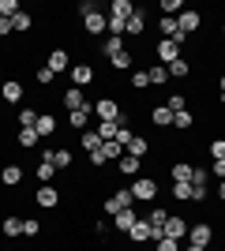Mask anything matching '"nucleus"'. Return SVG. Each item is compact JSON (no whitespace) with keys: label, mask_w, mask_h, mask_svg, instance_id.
Returning a JSON list of instances; mask_svg holds the SVG:
<instances>
[{"label":"nucleus","mask_w":225,"mask_h":251,"mask_svg":"<svg viewBox=\"0 0 225 251\" xmlns=\"http://www.w3.org/2000/svg\"><path fill=\"white\" fill-rule=\"evenodd\" d=\"M120 49H124V38H105V45H101V52H105V56H117Z\"/></svg>","instance_id":"nucleus-38"},{"label":"nucleus","mask_w":225,"mask_h":251,"mask_svg":"<svg viewBox=\"0 0 225 251\" xmlns=\"http://www.w3.org/2000/svg\"><path fill=\"white\" fill-rule=\"evenodd\" d=\"M79 135H83V150H86V154H98V147H101L98 131H90V127H86V131H79Z\"/></svg>","instance_id":"nucleus-31"},{"label":"nucleus","mask_w":225,"mask_h":251,"mask_svg":"<svg viewBox=\"0 0 225 251\" xmlns=\"http://www.w3.org/2000/svg\"><path fill=\"white\" fill-rule=\"evenodd\" d=\"M210 161H225V139H214V143H210Z\"/></svg>","instance_id":"nucleus-41"},{"label":"nucleus","mask_w":225,"mask_h":251,"mask_svg":"<svg viewBox=\"0 0 225 251\" xmlns=\"http://www.w3.org/2000/svg\"><path fill=\"white\" fill-rule=\"evenodd\" d=\"M184 251H206V248H195V244H188V248H184Z\"/></svg>","instance_id":"nucleus-53"},{"label":"nucleus","mask_w":225,"mask_h":251,"mask_svg":"<svg viewBox=\"0 0 225 251\" xmlns=\"http://www.w3.org/2000/svg\"><path fill=\"white\" fill-rule=\"evenodd\" d=\"M188 75H192V64L184 60V56L169 64V79H188Z\"/></svg>","instance_id":"nucleus-28"},{"label":"nucleus","mask_w":225,"mask_h":251,"mask_svg":"<svg viewBox=\"0 0 225 251\" xmlns=\"http://www.w3.org/2000/svg\"><path fill=\"white\" fill-rule=\"evenodd\" d=\"M79 11H83V15H90V11H98V4H94V0H83V4H79Z\"/></svg>","instance_id":"nucleus-49"},{"label":"nucleus","mask_w":225,"mask_h":251,"mask_svg":"<svg viewBox=\"0 0 225 251\" xmlns=\"http://www.w3.org/2000/svg\"><path fill=\"white\" fill-rule=\"evenodd\" d=\"M143 30H147V15L135 8V15H131L128 26H124V38H143Z\"/></svg>","instance_id":"nucleus-17"},{"label":"nucleus","mask_w":225,"mask_h":251,"mask_svg":"<svg viewBox=\"0 0 225 251\" xmlns=\"http://www.w3.org/2000/svg\"><path fill=\"white\" fill-rule=\"evenodd\" d=\"M105 26H109V15H105V11H90V15H83V30L90 34V38L105 34Z\"/></svg>","instance_id":"nucleus-8"},{"label":"nucleus","mask_w":225,"mask_h":251,"mask_svg":"<svg viewBox=\"0 0 225 251\" xmlns=\"http://www.w3.org/2000/svg\"><path fill=\"white\" fill-rule=\"evenodd\" d=\"M0 232H4L8 240H15V236H23V218H4V225H0Z\"/></svg>","instance_id":"nucleus-25"},{"label":"nucleus","mask_w":225,"mask_h":251,"mask_svg":"<svg viewBox=\"0 0 225 251\" xmlns=\"http://www.w3.org/2000/svg\"><path fill=\"white\" fill-rule=\"evenodd\" d=\"M199 26H203V15H199V11H180V15H176V30L188 34V38H192Z\"/></svg>","instance_id":"nucleus-9"},{"label":"nucleus","mask_w":225,"mask_h":251,"mask_svg":"<svg viewBox=\"0 0 225 251\" xmlns=\"http://www.w3.org/2000/svg\"><path fill=\"white\" fill-rule=\"evenodd\" d=\"M34 131H38V135H53V131H56V116L42 113V116H38V124H34Z\"/></svg>","instance_id":"nucleus-24"},{"label":"nucleus","mask_w":225,"mask_h":251,"mask_svg":"<svg viewBox=\"0 0 225 251\" xmlns=\"http://www.w3.org/2000/svg\"><path fill=\"white\" fill-rule=\"evenodd\" d=\"M210 240H214V229H210L206 221L188 225V244H195V248H210Z\"/></svg>","instance_id":"nucleus-4"},{"label":"nucleus","mask_w":225,"mask_h":251,"mask_svg":"<svg viewBox=\"0 0 225 251\" xmlns=\"http://www.w3.org/2000/svg\"><path fill=\"white\" fill-rule=\"evenodd\" d=\"M154 248H158V251H180V240H169V236H161Z\"/></svg>","instance_id":"nucleus-47"},{"label":"nucleus","mask_w":225,"mask_h":251,"mask_svg":"<svg viewBox=\"0 0 225 251\" xmlns=\"http://www.w3.org/2000/svg\"><path fill=\"white\" fill-rule=\"evenodd\" d=\"M222 34H225V23H222Z\"/></svg>","instance_id":"nucleus-54"},{"label":"nucleus","mask_w":225,"mask_h":251,"mask_svg":"<svg viewBox=\"0 0 225 251\" xmlns=\"http://www.w3.org/2000/svg\"><path fill=\"white\" fill-rule=\"evenodd\" d=\"M109 60H113V68H120V72H128V68H131V52H128V49H120L117 56H109Z\"/></svg>","instance_id":"nucleus-36"},{"label":"nucleus","mask_w":225,"mask_h":251,"mask_svg":"<svg viewBox=\"0 0 225 251\" xmlns=\"http://www.w3.org/2000/svg\"><path fill=\"white\" fill-rule=\"evenodd\" d=\"M53 165L56 169H68V165H72V150H56V154H53Z\"/></svg>","instance_id":"nucleus-43"},{"label":"nucleus","mask_w":225,"mask_h":251,"mask_svg":"<svg viewBox=\"0 0 225 251\" xmlns=\"http://www.w3.org/2000/svg\"><path fill=\"white\" fill-rule=\"evenodd\" d=\"M34 79H38V83H42V86H49V83H53V79H56V75H53V72H49V68H45V64H42V68L34 72Z\"/></svg>","instance_id":"nucleus-45"},{"label":"nucleus","mask_w":225,"mask_h":251,"mask_svg":"<svg viewBox=\"0 0 225 251\" xmlns=\"http://www.w3.org/2000/svg\"><path fill=\"white\" fill-rule=\"evenodd\" d=\"M38 232H42L38 221H34V218H23V236H38Z\"/></svg>","instance_id":"nucleus-44"},{"label":"nucleus","mask_w":225,"mask_h":251,"mask_svg":"<svg viewBox=\"0 0 225 251\" xmlns=\"http://www.w3.org/2000/svg\"><path fill=\"white\" fill-rule=\"evenodd\" d=\"M38 139H42V135H38L34 127H19V147L23 150H34V147H38Z\"/></svg>","instance_id":"nucleus-29"},{"label":"nucleus","mask_w":225,"mask_h":251,"mask_svg":"<svg viewBox=\"0 0 225 251\" xmlns=\"http://www.w3.org/2000/svg\"><path fill=\"white\" fill-rule=\"evenodd\" d=\"M210 173H214L218 180H225V161H214V165H210Z\"/></svg>","instance_id":"nucleus-48"},{"label":"nucleus","mask_w":225,"mask_h":251,"mask_svg":"<svg viewBox=\"0 0 225 251\" xmlns=\"http://www.w3.org/2000/svg\"><path fill=\"white\" fill-rule=\"evenodd\" d=\"M218 101L225 105V72H222V79H218Z\"/></svg>","instance_id":"nucleus-51"},{"label":"nucleus","mask_w":225,"mask_h":251,"mask_svg":"<svg viewBox=\"0 0 225 251\" xmlns=\"http://www.w3.org/2000/svg\"><path fill=\"white\" fill-rule=\"evenodd\" d=\"M120 157H124V147L113 139V143H101L98 154H90V161H94V165H105V161H120Z\"/></svg>","instance_id":"nucleus-6"},{"label":"nucleus","mask_w":225,"mask_h":251,"mask_svg":"<svg viewBox=\"0 0 225 251\" xmlns=\"http://www.w3.org/2000/svg\"><path fill=\"white\" fill-rule=\"evenodd\" d=\"M192 124H195V116L188 113V109H184V113H173V127H176V131H188Z\"/></svg>","instance_id":"nucleus-33"},{"label":"nucleus","mask_w":225,"mask_h":251,"mask_svg":"<svg viewBox=\"0 0 225 251\" xmlns=\"http://www.w3.org/2000/svg\"><path fill=\"white\" fill-rule=\"evenodd\" d=\"M53 173H56L53 161H42V165H38V180H42V184H49V180H53Z\"/></svg>","instance_id":"nucleus-40"},{"label":"nucleus","mask_w":225,"mask_h":251,"mask_svg":"<svg viewBox=\"0 0 225 251\" xmlns=\"http://www.w3.org/2000/svg\"><path fill=\"white\" fill-rule=\"evenodd\" d=\"M131 86H135V90H147V86H150V75L147 72H135V75H131Z\"/></svg>","instance_id":"nucleus-46"},{"label":"nucleus","mask_w":225,"mask_h":251,"mask_svg":"<svg viewBox=\"0 0 225 251\" xmlns=\"http://www.w3.org/2000/svg\"><path fill=\"white\" fill-rule=\"evenodd\" d=\"M19 0H0V19H15V15H19Z\"/></svg>","instance_id":"nucleus-35"},{"label":"nucleus","mask_w":225,"mask_h":251,"mask_svg":"<svg viewBox=\"0 0 225 251\" xmlns=\"http://www.w3.org/2000/svg\"><path fill=\"white\" fill-rule=\"evenodd\" d=\"M135 221H139V214H135V206H128V210H120V214H113V229H117V232H124V236H128V232H131V225H135Z\"/></svg>","instance_id":"nucleus-11"},{"label":"nucleus","mask_w":225,"mask_h":251,"mask_svg":"<svg viewBox=\"0 0 225 251\" xmlns=\"http://www.w3.org/2000/svg\"><path fill=\"white\" fill-rule=\"evenodd\" d=\"M165 105H169L173 113H184V109H188V98H184V94H169V98H165Z\"/></svg>","instance_id":"nucleus-39"},{"label":"nucleus","mask_w":225,"mask_h":251,"mask_svg":"<svg viewBox=\"0 0 225 251\" xmlns=\"http://www.w3.org/2000/svg\"><path fill=\"white\" fill-rule=\"evenodd\" d=\"M192 173L195 169L188 161H173V184H192Z\"/></svg>","instance_id":"nucleus-22"},{"label":"nucleus","mask_w":225,"mask_h":251,"mask_svg":"<svg viewBox=\"0 0 225 251\" xmlns=\"http://www.w3.org/2000/svg\"><path fill=\"white\" fill-rule=\"evenodd\" d=\"M38 116H42L38 109H26V105H23V109H19V127H34V124H38Z\"/></svg>","instance_id":"nucleus-34"},{"label":"nucleus","mask_w":225,"mask_h":251,"mask_svg":"<svg viewBox=\"0 0 225 251\" xmlns=\"http://www.w3.org/2000/svg\"><path fill=\"white\" fill-rule=\"evenodd\" d=\"M86 83H94V68H90V64H72V86L83 90Z\"/></svg>","instance_id":"nucleus-14"},{"label":"nucleus","mask_w":225,"mask_h":251,"mask_svg":"<svg viewBox=\"0 0 225 251\" xmlns=\"http://www.w3.org/2000/svg\"><path fill=\"white\" fill-rule=\"evenodd\" d=\"M64 109H68V113L86 109V98H83V90H79V86H68V90H64Z\"/></svg>","instance_id":"nucleus-16"},{"label":"nucleus","mask_w":225,"mask_h":251,"mask_svg":"<svg viewBox=\"0 0 225 251\" xmlns=\"http://www.w3.org/2000/svg\"><path fill=\"white\" fill-rule=\"evenodd\" d=\"M90 113H94V105H86V109H79V113H68V124H72L75 131H86V124H90Z\"/></svg>","instance_id":"nucleus-20"},{"label":"nucleus","mask_w":225,"mask_h":251,"mask_svg":"<svg viewBox=\"0 0 225 251\" xmlns=\"http://www.w3.org/2000/svg\"><path fill=\"white\" fill-rule=\"evenodd\" d=\"M45 68H49V72H72V56H68L64 49H53L49 52V56H45Z\"/></svg>","instance_id":"nucleus-10"},{"label":"nucleus","mask_w":225,"mask_h":251,"mask_svg":"<svg viewBox=\"0 0 225 251\" xmlns=\"http://www.w3.org/2000/svg\"><path fill=\"white\" fill-rule=\"evenodd\" d=\"M0 98L8 105H19L23 101V83L19 79H4V83H0Z\"/></svg>","instance_id":"nucleus-12"},{"label":"nucleus","mask_w":225,"mask_h":251,"mask_svg":"<svg viewBox=\"0 0 225 251\" xmlns=\"http://www.w3.org/2000/svg\"><path fill=\"white\" fill-rule=\"evenodd\" d=\"M34 202H38V206H45V210H53L56 202H60V191H56L53 184H42V188H38V195H34Z\"/></svg>","instance_id":"nucleus-13"},{"label":"nucleus","mask_w":225,"mask_h":251,"mask_svg":"<svg viewBox=\"0 0 225 251\" xmlns=\"http://www.w3.org/2000/svg\"><path fill=\"white\" fill-rule=\"evenodd\" d=\"M147 75H150V86H165V83H169V68H161V64L147 68Z\"/></svg>","instance_id":"nucleus-27"},{"label":"nucleus","mask_w":225,"mask_h":251,"mask_svg":"<svg viewBox=\"0 0 225 251\" xmlns=\"http://www.w3.org/2000/svg\"><path fill=\"white\" fill-rule=\"evenodd\" d=\"M0 184H4V188L23 184V169H19V165H4V169H0Z\"/></svg>","instance_id":"nucleus-21"},{"label":"nucleus","mask_w":225,"mask_h":251,"mask_svg":"<svg viewBox=\"0 0 225 251\" xmlns=\"http://www.w3.org/2000/svg\"><path fill=\"white\" fill-rule=\"evenodd\" d=\"M30 26H34V15H30V11H19V15L11 19V30H15V34H26Z\"/></svg>","instance_id":"nucleus-26"},{"label":"nucleus","mask_w":225,"mask_h":251,"mask_svg":"<svg viewBox=\"0 0 225 251\" xmlns=\"http://www.w3.org/2000/svg\"><path fill=\"white\" fill-rule=\"evenodd\" d=\"M154 56H158V64H161V68H169L173 60H180V45H176V42H169V38H161V42L154 45Z\"/></svg>","instance_id":"nucleus-5"},{"label":"nucleus","mask_w":225,"mask_h":251,"mask_svg":"<svg viewBox=\"0 0 225 251\" xmlns=\"http://www.w3.org/2000/svg\"><path fill=\"white\" fill-rule=\"evenodd\" d=\"M128 240H131V244H150V221H147V218H139L135 225H131Z\"/></svg>","instance_id":"nucleus-18"},{"label":"nucleus","mask_w":225,"mask_h":251,"mask_svg":"<svg viewBox=\"0 0 225 251\" xmlns=\"http://www.w3.org/2000/svg\"><path fill=\"white\" fill-rule=\"evenodd\" d=\"M150 225H158V229H161V225H165V221H169V210H165V206H154V210H150Z\"/></svg>","instance_id":"nucleus-37"},{"label":"nucleus","mask_w":225,"mask_h":251,"mask_svg":"<svg viewBox=\"0 0 225 251\" xmlns=\"http://www.w3.org/2000/svg\"><path fill=\"white\" fill-rule=\"evenodd\" d=\"M131 199L135 202H154L158 199V180L154 176H135L131 180Z\"/></svg>","instance_id":"nucleus-1"},{"label":"nucleus","mask_w":225,"mask_h":251,"mask_svg":"<svg viewBox=\"0 0 225 251\" xmlns=\"http://www.w3.org/2000/svg\"><path fill=\"white\" fill-rule=\"evenodd\" d=\"M8 34H15L11 30V19H0V38H8Z\"/></svg>","instance_id":"nucleus-50"},{"label":"nucleus","mask_w":225,"mask_h":251,"mask_svg":"<svg viewBox=\"0 0 225 251\" xmlns=\"http://www.w3.org/2000/svg\"><path fill=\"white\" fill-rule=\"evenodd\" d=\"M192 195H195L192 184H173V199L176 202H192Z\"/></svg>","instance_id":"nucleus-32"},{"label":"nucleus","mask_w":225,"mask_h":251,"mask_svg":"<svg viewBox=\"0 0 225 251\" xmlns=\"http://www.w3.org/2000/svg\"><path fill=\"white\" fill-rule=\"evenodd\" d=\"M94 113L101 124H117V116H120V101L117 98H98L94 101Z\"/></svg>","instance_id":"nucleus-3"},{"label":"nucleus","mask_w":225,"mask_h":251,"mask_svg":"<svg viewBox=\"0 0 225 251\" xmlns=\"http://www.w3.org/2000/svg\"><path fill=\"white\" fill-rule=\"evenodd\" d=\"M161 232H165L169 240H188V218H176V214H169V221L161 225Z\"/></svg>","instance_id":"nucleus-7"},{"label":"nucleus","mask_w":225,"mask_h":251,"mask_svg":"<svg viewBox=\"0 0 225 251\" xmlns=\"http://www.w3.org/2000/svg\"><path fill=\"white\" fill-rule=\"evenodd\" d=\"M124 150H128L131 157H139V161H143V157H147V150H150V143H147V139H139V135H135V139H131V143H128Z\"/></svg>","instance_id":"nucleus-30"},{"label":"nucleus","mask_w":225,"mask_h":251,"mask_svg":"<svg viewBox=\"0 0 225 251\" xmlns=\"http://www.w3.org/2000/svg\"><path fill=\"white\" fill-rule=\"evenodd\" d=\"M150 124H154V127H173V109L165 101L154 105V109H150Z\"/></svg>","instance_id":"nucleus-15"},{"label":"nucleus","mask_w":225,"mask_h":251,"mask_svg":"<svg viewBox=\"0 0 225 251\" xmlns=\"http://www.w3.org/2000/svg\"><path fill=\"white\" fill-rule=\"evenodd\" d=\"M117 169H120V173H124V176H139L143 161H139V157H131L128 150H124V157H120V161H117Z\"/></svg>","instance_id":"nucleus-19"},{"label":"nucleus","mask_w":225,"mask_h":251,"mask_svg":"<svg viewBox=\"0 0 225 251\" xmlns=\"http://www.w3.org/2000/svg\"><path fill=\"white\" fill-rule=\"evenodd\" d=\"M109 15H117V19H124V23H128L131 15H135V4H131V0H113Z\"/></svg>","instance_id":"nucleus-23"},{"label":"nucleus","mask_w":225,"mask_h":251,"mask_svg":"<svg viewBox=\"0 0 225 251\" xmlns=\"http://www.w3.org/2000/svg\"><path fill=\"white\" fill-rule=\"evenodd\" d=\"M158 30H161V38H173V34H176V19H165V15H161Z\"/></svg>","instance_id":"nucleus-42"},{"label":"nucleus","mask_w":225,"mask_h":251,"mask_svg":"<svg viewBox=\"0 0 225 251\" xmlns=\"http://www.w3.org/2000/svg\"><path fill=\"white\" fill-rule=\"evenodd\" d=\"M218 195H222V199H225V180H222V184H218Z\"/></svg>","instance_id":"nucleus-52"},{"label":"nucleus","mask_w":225,"mask_h":251,"mask_svg":"<svg viewBox=\"0 0 225 251\" xmlns=\"http://www.w3.org/2000/svg\"><path fill=\"white\" fill-rule=\"evenodd\" d=\"M128 206H135V199H131V188H117V191L105 199V214H109V218H113V214H120V210H128Z\"/></svg>","instance_id":"nucleus-2"}]
</instances>
